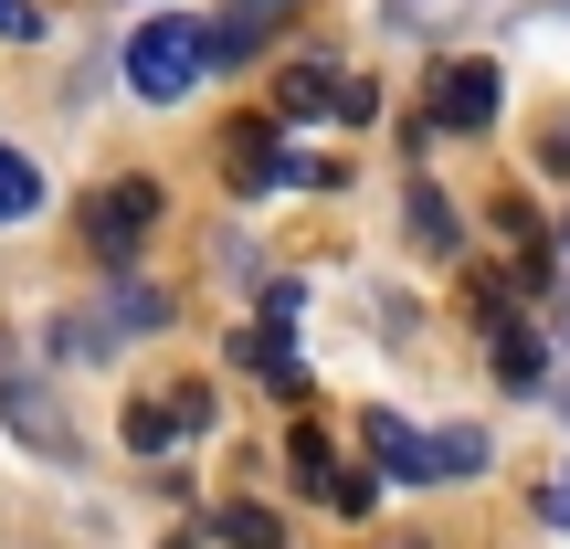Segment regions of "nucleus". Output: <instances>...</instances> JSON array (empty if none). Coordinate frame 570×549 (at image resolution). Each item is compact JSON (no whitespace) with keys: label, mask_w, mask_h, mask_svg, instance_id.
I'll return each mask as SVG.
<instances>
[{"label":"nucleus","mask_w":570,"mask_h":549,"mask_svg":"<svg viewBox=\"0 0 570 549\" xmlns=\"http://www.w3.org/2000/svg\"><path fill=\"white\" fill-rule=\"evenodd\" d=\"M539 518H550V529H570V465L539 476Z\"/></svg>","instance_id":"obj_15"},{"label":"nucleus","mask_w":570,"mask_h":549,"mask_svg":"<svg viewBox=\"0 0 570 549\" xmlns=\"http://www.w3.org/2000/svg\"><path fill=\"white\" fill-rule=\"evenodd\" d=\"M275 117H348V127H370L381 117V85L338 75V63H285L275 75Z\"/></svg>","instance_id":"obj_4"},{"label":"nucleus","mask_w":570,"mask_h":549,"mask_svg":"<svg viewBox=\"0 0 570 549\" xmlns=\"http://www.w3.org/2000/svg\"><path fill=\"white\" fill-rule=\"evenodd\" d=\"M212 529H223L233 549H275V518H265V508H223Z\"/></svg>","instance_id":"obj_14"},{"label":"nucleus","mask_w":570,"mask_h":549,"mask_svg":"<svg viewBox=\"0 0 570 549\" xmlns=\"http://www.w3.org/2000/svg\"><path fill=\"white\" fill-rule=\"evenodd\" d=\"M148 233H159V180H106L96 202H85V244H96L106 265H138Z\"/></svg>","instance_id":"obj_5"},{"label":"nucleus","mask_w":570,"mask_h":549,"mask_svg":"<svg viewBox=\"0 0 570 549\" xmlns=\"http://www.w3.org/2000/svg\"><path fill=\"white\" fill-rule=\"evenodd\" d=\"M285 454H296V476L317 487V508H338V518H370V476H348L338 454H327V433H317V423H296V433H285Z\"/></svg>","instance_id":"obj_7"},{"label":"nucleus","mask_w":570,"mask_h":549,"mask_svg":"<svg viewBox=\"0 0 570 549\" xmlns=\"http://www.w3.org/2000/svg\"><path fill=\"white\" fill-rule=\"evenodd\" d=\"M233 349H244V360L265 370L275 391H306V370H296V339H285V317H275V306H265V317H254V327H244Z\"/></svg>","instance_id":"obj_10"},{"label":"nucleus","mask_w":570,"mask_h":549,"mask_svg":"<svg viewBox=\"0 0 570 549\" xmlns=\"http://www.w3.org/2000/svg\"><path fill=\"white\" fill-rule=\"evenodd\" d=\"M32 212H42V169L0 138V223H32Z\"/></svg>","instance_id":"obj_13"},{"label":"nucleus","mask_w":570,"mask_h":549,"mask_svg":"<svg viewBox=\"0 0 570 549\" xmlns=\"http://www.w3.org/2000/svg\"><path fill=\"white\" fill-rule=\"evenodd\" d=\"M360 444H370V476H391V487H444V476H475V465H487V433H475V423L412 433L402 412H381V402L360 412Z\"/></svg>","instance_id":"obj_1"},{"label":"nucleus","mask_w":570,"mask_h":549,"mask_svg":"<svg viewBox=\"0 0 570 549\" xmlns=\"http://www.w3.org/2000/svg\"><path fill=\"white\" fill-rule=\"evenodd\" d=\"M202 75H212V42H202V21H190V11H159V21H138V32H127V85H138L148 106L190 96Z\"/></svg>","instance_id":"obj_2"},{"label":"nucleus","mask_w":570,"mask_h":549,"mask_svg":"<svg viewBox=\"0 0 570 549\" xmlns=\"http://www.w3.org/2000/svg\"><path fill=\"white\" fill-rule=\"evenodd\" d=\"M475 0H381V21L391 32H412V42H433V32H454V21H465Z\"/></svg>","instance_id":"obj_12"},{"label":"nucleus","mask_w":570,"mask_h":549,"mask_svg":"<svg viewBox=\"0 0 570 549\" xmlns=\"http://www.w3.org/2000/svg\"><path fill=\"white\" fill-rule=\"evenodd\" d=\"M560 244H570V223H560Z\"/></svg>","instance_id":"obj_18"},{"label":"nucleus","mask_w":570,"mask_h":549,"mask_svg":"<svg viewBox=\"0 0 570 549\" xmlns=\"http://www.w3.org/2000/svg\"><path fill=\"white\" fill-rule=\"evenodd\" d=\"M169 549H202V539H169Z\"/></svg>","instance_id":"obj_17"},{"label":"nucleus","mask_w":570,"mask_h":549,"mask_svg":"<svg viewBox=\"0 0 570 549\" xmlns=\"http://www.w3.org/2000/svg\"><path fill=\"white\" fill-rule=\"evenodd\" d=\"M497 63L487 53H444V75H433V127H454V138H475V127H497Z\"/></svg>","instance_id":"obj_6"},{"label":"nucleus","mask_w":570,"mask_h":549,"mask_svg":"<svg viewBox=\"0 0 570 549\" xmlns=\"http://www.w3.org/2000/svg\"><path fill=\"white\" fill-rule=\"evenodd\" d=\"M285 11H296V0H223V21H202L212 63H244V53H265V42L285 32Z\"/></svg>","instance_id":"obj_8"},{"label":"nucleus","mask_w":570,"mask_h":549,"mask_svg":"<svg viewBox=\"0 0 570 549\" xmlns=\"http://www.w3.org/2000/svg\"><path fill=\"white\" fill-rule=\"evenodd\" d=\"M223 180L244 190V202H265V190H285V180L327 190V180H338V159H296L275 127H233V138H223Z\"/></svg>","instance_id":"obj_3"},{"label":"nucleus","mask_w":570,"mask_h":549,"mask_svg":"<svg viewBox=\"0 0 570 549\" xmlns=\"http://www.w3.org/2000/svg\"><path fill=\"white\" fill-rule=\"evenodd\" d=\"M180 433H212V391H169V402H138V412H127V444H138V454L180 444Z\"/></svg>","instance_id":"obj_9"},{"label":"nucleus","mask_w":570,"mask_h":549,"mask_svg":"<svg viewBox=\"0 0 570 549\" xmlns=\"http://www.w3.org/2000/svg\"><path fill=\"white\" fill-rule=\"evenodd\" d=\"M412 244H423L433 265H454V244H465V233H454V212H444V190H433V180H412Z\"/></svg>","instance_id":"obj_11"},{"label":"nucleus","mask_w":570,"mask_h":549,"mask_svg":"<svg viewBox=\"0 0 570 549\" xmlns=\"http://www.w3.org/2000/svg\"><path fill=\"white\" fill-rule=\"evenodd\" d=\"M0 32H11V42H32V32H42V11H32V0H0Z\"/></svg>","instance_id":"obj_16"}]
</instances>
